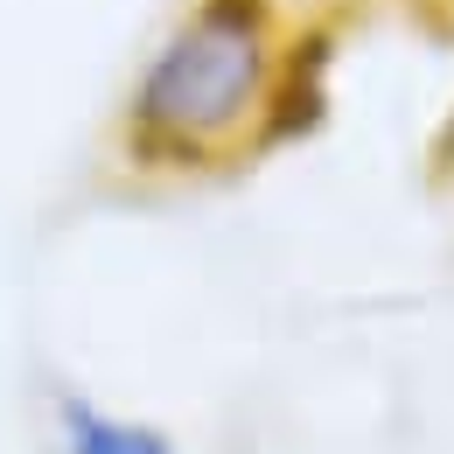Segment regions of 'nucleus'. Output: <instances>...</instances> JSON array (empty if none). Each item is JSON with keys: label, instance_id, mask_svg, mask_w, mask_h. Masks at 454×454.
<instances>
[{"label": "nucleus", "instance_id": "nucleus-3", "mask_svg": "<svg viewBox=\"0 0 454 454\" xmlns=\"http://www.w3.org/2000/svg\"><path fill=\"white\" fill-rule=\"evenodd\" d=\"M50 434H57V454H182V441L161 419L119 412V405L77 392V385L50 392Z\"/></svg>", "mask_w": 454, "mask_h": 454}, {"label": "nucleus", "instance_id": "nucleus-4", "mask_svg": "<svg viewBox=\"0 0 454 454\" xmlns=\"http://www.w3.org/2000/svg\"><path fill=\"white\" fill-rule=\"evenodd\" d=\"M427 175H434V189H454V113H448V126H441V140H434Z\"/></svg>", "mask_w": 454, "mask_h": 454}, {"label": "nucleus", "instance_id": "nucleus-2", "mask_svg": "<svg viewBox=\"0 0 454 454\" xmlns=\"http://www.w3.org/2000/svg\"><path fill=\"white\" fill-rule=\"evenodd\" d=\"M342 7H315V14H294L280 50V77H273V106H266V133H259V154L273 161L286 147L315 140L329 113H336V63H342Z\"/></svg>", "mask_w": 454, "mask_h": 454}, {"label": "nucleus", "instance_id": "nucleus-1", "mask_svg": "<svg viewBox=\"0 0 454 454\" xmlns=\"http://www.w3.org/2000/svg\"><path fill=\"white\" fill-rule=\"evenodd\" d=\"M286 28V0H182L119 98V168L140 182H231L259 168Z\"/></svg>", "mask_w": 454, "mask_h": 454}]
</instances>
